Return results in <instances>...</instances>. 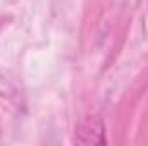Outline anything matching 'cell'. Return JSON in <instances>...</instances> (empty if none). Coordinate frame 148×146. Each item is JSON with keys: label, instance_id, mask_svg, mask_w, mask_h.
Listing matches in <instances>:
<instances>
[{"label": "cell", "instance_id": "6da1fadb", "mask_svg": "<svg viewBox=\"0 0 148 146\" xmlns=\"http://www.w3.org/2000/svg\"><path fill=\"white\" fill-rule=\"evenodd\" d=\"M79 143L84 145H98L103 143V124L97 117H88L84 124L79 127Z\"/></svg>", "mask_w": 148, "mask_h": 146}]
</instances>
